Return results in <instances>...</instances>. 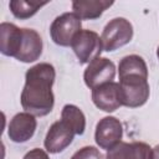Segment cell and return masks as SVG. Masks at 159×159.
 <instances>
[{
    "label": "cell",
    "mask_w": 159,
    "mask_h": 159,
    "mask_svg": "<svg viewBox=\"0 0 159 159\" xmlns=\"http://www.w3.org/2000/svg\"><path fill=\"white\" fill-rule=\"evenodd\" d=\"M56 71L51 63L41 62L26 71L25 86L21 92L20 102L25 112L35 117H45L53 109L55 96L52 86Z\"/></svg>",
    "instance_id": "6da1fadb"
},
{
    "label": "cell",
    "mask_w": 159,
    "mask_h": 159,
    "mask_svg": "<svg viewBox=\"0 0 159 159\" xmlns=\"http://www.w3.org/2000/svg\"><path fill=\"white\" fill-rule=\"evenodd\" d=\"M122 106L138 108L147 103L150 94L148 77L140 75H127L119 77Z\"/></svg>",
    "instance_id": "7a4b0ae2"
},
{
    "label": "cell",
    "mask_w": 159,
    "mask_h": 159,
    "mask_svg": "<svg viewBox=\"0 0 159 159\" xmlns=\"http://www.w3.org/2000/svg\"><path fill=\"white\" fill-rule=\"evenodd\" d=\"M133 39V26L124 17L112 19L103 29L101 40L103 51L112 52L129 43Z\"/></svg>",
    "instance_id": "3957f363"
},
{
    "label": "cell",
    "mask_w": 159,
    "mask_h": 159,
    "mask_svg": "<svg viewBox=\"0 0 159 159\" xmlns=\"http://www.w3.org/2000/svg\"><path fill=\"white\" fill-rule=\"evenodd\" d=\"M82 30V20L73 12L57 16L50 26L51 40L62 47L71 46L75 36Z\"/></svg>",
    "instance_id": "277c9868"
},
{
    "label": "cell",
    "mask_w": 159,
    "mask_h": 159,
    "mask_svg": "<svg viewBox=\"0 0 159 159\" xmlns=\"http://www.w3.org/2000/svg\"><path fill=\"white\" fill-rule=\"evenodd\" d=\"M71 47L78 58V62L81 65L89 63L94 58L101 56V52L103 51L102 40L99 35L92 30H81L73 39Z\"/></svg>",
    "instance_id": "5b68a950"
},
{
    "label": "cell",
    "mask_w": 159,
    "mask_h": 159,
    "mask_svg": "<svg viewBox=\"0 0 159 159\" xmlns=\"http://www.w3.org/2000/svg\"><path fill=\"white\" fill-rule=\"evenodd\" d=\"M116 77V65L107 57H97L88 63L83 72V80L89 89L113 82Z\"/></svg>",
    "instance_id": "8992f818"
},
{
    "label": "cell",
    "mask_w": 159,
    "mask_h": 159,
    "mask_svg": "<svg viewBox=\"0 0 159 159\" xmlns=\"http://www.w3.org/2000/svg\"><path fill=\"white\" fill-rule=\"evenodd\" d=\"M123 137V127L118 118L108 116L99 119L96 125L94 140L96 144L104 150H109L120 143Z\"/></svg>",
    "instance_id": "52a82bcc"
},
{
    "label": "cell",
    "mask_w": 159,
    "mask_h": 159,
    "mask_svg": "<svg viewBox=\"0 0 159 159\" xmlns=\"http://www.w3.org/2000/svg\"><path fill=\"white\" fill-rule=\"evenodd\" d=\"M75 135L73 128L63 119H60L48 128L43 140L45 149L51 154L61 153L72 143Z\"/></svg>",
    "instance_id": "ba28073f"
},
{
    "label": "cell",
    "mask_w": 159,
    "mask_h": 159,
    "mask_svg": "<svg viewBox=\"0 0 159 159\" xmlns=\"http://www.w3.org/2000/svg\"><path fill=\"white\" fill-rule=\"evenodd\" d=\"M37 127V120L35 116L27 112H21L15 114L7 127V135L14 143H26L30 140Z\"/></svg>",
    "instance_id": "9c48e42d"
},
{
    "label": "cell",
    "mask_w": 159,
    "mask_h": 159,
    "mask_svg": "<svg viewBox=\"0 0 159 159\" xmlns=\"http://www.w3.org/2000/svg\"><path fill=\"white\" fill-rule=\"evenodd\" d=\"M92 101L97 108L111 113L122 107L119 83L109 82L92 89Z\"/></svg>",
    "instance_id": "30bf717a"
},
{
    "label": "cell",
    "mask_w": 159,
    "mask_h": 159,
    "mask_svg": "<svg viewBox=\"0 0 159 159\" xmlns=\"http://www.w3.org/2000/svg\"><path fill=\"white\" fill-rule=\"evenodd\" d=\"M24 39V29L11 22H1L0 25V51L9 57L17 56Z\"/></svg>",
    "instance_id": "8fae6325"
},
{
    "label": "cell",
    "mask_w": 159,
    "mask_h": 159,
    "mask_svg": "<svg viewBox=\"0 0 159 159\" xmlns=\"http://www.w3.org/2000/svg\"><path fill=\"white\" fill-rule=\"evenodd\" d=\"M42 39L40 34L34 29H24V39L16 60L24 63L35 62L42 53Z\"/></svg>",
    "instance_id": "7c38bea8"
},
{
    "label": "cell",
    "mask_w": 159,
    "mask_h": 159,
    "mask_svg": "<svg viewBox=\"0 0 159 159\" xmlns=\"http://www.w3.org/2000/svg\"><path fill=\"white\" fill-rule=\"evenodd\" d=\"M152 148L143 142H120L107 150L106 159H149Z\"/></svg>",
    "instance_id": "4fadbf2b"
},
{
    "label": "cell",
    "mask_w": 159,
    "mask_h": 159,
    "mask_svg": "<svg viewBox=\"0 0 159 159\" xmlns=\"http://www.w3.org/2000/svg\"><path fill=\"white\" fill-rule=\"evenodd\" d=\"M113 5L108 0H75L72 1V10L81 20H96Z\"/></svg>",
    "instance_id": "5bb4252c"
},
{
    "label": "cell",
    "mask_w": 159,
    "mask_h": 159,
    "mask_svg": "<svg viewBox=\"0 0 159 159\" xmlns=\"http://www.w3.org/2000/svg\"><path fill=\"white\" fill-rule=\"evenodd\" d=\"M127 75H140L148 77V67L143 57L139 55H128L119 61L118 76L123 77Z\"/></svg>",
    "instance_id": "9a60e30c"
},
{
    "label": "cell",
    "mask_w": 159,
    "mask_h": 159,
    "mask_svg": "<svg viewBox=\"0 0 159 159\" xmlns=\"http://www.w3.org/2000/svg\"><path fill=\"white\" fill-rule=\"evenodd\" d=\"M48 1H26V0H11L9 2V7L11 14L20 20H27L32 17L42 6L47 5Z\"/></svg>",
    "instance_id": "2e32d148"
},
{
    "label": "cell",
    "mask_w": 159,
    "mask_h": 159,
    "mask_svg": "<svg viewBox=\"0 0 159 159\" xmlns=\"http://www.w3.org/2000/svg\"><path fill=\"white\" fill-rule=\"evenodd\" d=\"M61 119L67 122L75 130L76 135H82L86 130V117L75 104H65L61 112Z\"/></svg>",
    "instance_id": "e0dca14e"
},
{
    "label": "cell",
    "mask_w": 159,
    "mask_h": 159,
    "mask_svg": "<svg viewBox=\"0 0 159 159\" xmlns=\"http://www.w3.org/2000/svg\"><path fill=\"white\" fill-rule=\"evenodd\" d=\"M71 159H104V157L96 147L87 145V147L78 149L71 157Z\"/></svg>",
    "instance_id": "ac0fdd59"
},
{
    "label": "cell",
    "mask_w": 159,
    "mask_h": 159,
    "mask_svg": "<svg viewBox=\"0 0 159 159\" xmlns=\"http://www.w3.org/2000/svg\"><path fill=\"white\" fill-rule=\"evenodd\" d=\"M22 159H50L47 152H45L43 149L40 148H34L30 152H27Z\"/></svg>",
    "instance_id": "d6986e66"
},
{
    "label": "cell",
    "mask_w": 159,
    "mask_h": 159,
    "mask_svg": "<svg viewBox=\"0 0 159 159\" xmlns=\"http://www.w3.org/2000/svg\"><path fill=\"white\" fill-rule=\"evenodd\" d=\"M149 159H159V144L155 145L154 148H152L150 150V155H149Z\"/></svg>",
    "instance_id": "ffe728a7"
},
{
    "label": "cell",
    "mask_w": 159,
    "mask_h": 159,
    "mask_svg": "<svg viewBox=\"0 0 159 159\" xmlns=\"http://www.w3.org/2000/svg\"><path fill=\"white\" fill-rule=\"evenodd\" d=\"M157 57H158V60H159V46H158V48H157Z\"/></svg>",
    "instance_id": "44dd1931"
}]
</instances>
